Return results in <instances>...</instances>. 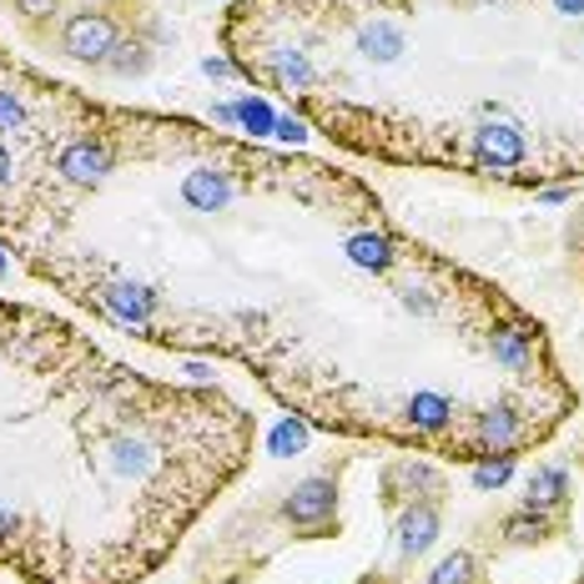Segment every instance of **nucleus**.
I'll return each instance as SVG.
<instances>
[{
  "label": "nucleus",
  "mask_w": 584,
  "mask_h": 584,
  "mask_svg": "<svg viewBox=\"0 0 584 584\" xmlns=\"http://www.w3.org/2000/svg\"><path fill=\"white\" fill-rule=\"evenodd\" d=\"M282 520L303 534H323L338 520V484L333 479H303L282 504Z\"/></svg>",
  "instance_id": "1"
},
{
  "label": "nucleus",
  "mask_w": 584,
  "mask_h": 584,
  "mask_svg": "<svg viewBox=\"0 0 584 584\" xmlns=\"http://www.w3.org/2000/svg\"><path fill=\"white\" fill-rule=\"evenodd\" d=\"M61 51L71 56V61L107 66V56L117 51V21H111L107 11H77L61 26Z\"/></svg>",
  "instance_id": "2"
},
{
  "label": "nucleus",
  "mask_w": 584,
  "mask_h": 584,
  "mask_svg": "<svg viewBox=\"0 0 584 584\" xmlns=\"http://www.w3.org/2000/svg\"><path fill=\"white\" fill-rule=\"evenodd\" d=\"M383 494L409 499V504H433V499L444 494V474L433 464H423V459H399V464H389V474H383Z\"/></svg>",
  "instance_id": "3"
},
{
  "label": "nucleus",
  "mask_w": 584,
  "mask_h": 584,
  "mask_svg": "<svg viewBox=\"0 0 584 584\" xmlns=\"http://www.w3.org/2000/svg\"><path fill=\"white\" fill-rule=\"evenodd\" d=\"M439 540V509L433 504H409L399 520V554L403 560H419L429 544Z\"/></svg>",
  "instance_id": "4"
},
{
  "label": "nucleus",
  "mask_w": 584,
  "mask_h": 584,
  "mask_svg": "<svg viewBox=\"0 0 584 584\" xmlns=\"http://www.w3.org/2000/svg\"><path fill=\"white\" fill-rule=\"evenodd\" d=\"M564 499H570V474L564 469H534V479H530V494H524V509H560Z\"/></svg>",
  "instance_id": "5"
},
{
  "label": "nucleus",
  "mask_w": 584,
  "mask_h": 584,
  "mask_svg": "<svg viewBox=\"0 0 584 584\" xmlns=\"http://www.w3.org/2000/svg\"><path fill=\"white\" fill-rule=\"evenodd\" d=\"M554 534V520L544 509H520V514H509L504 520V540L509 544H540Z\"/></svg>",
  "instance_id": "6"
},
{
  "label": "nucleus",
  "mask_w": 584,
  "mask_h": 584,
  "mask_svg": "<svg viewBox=\"0 0 584 584\" xmlns=\"http://www.w3.org/2000/svg\"><path fill=\"white\" fill-rule=\"evenodd\" d=\"M429 584H479V564H474V554H449V560H439L433 564V574H429Z\"/></svg>",
  "instance_id": "7"
},
{
  "label": "nucleus",
  "mask_w": 584,
  "mask_h": 584,
  "mask_svg": "<svg viewBox=\"0 0 584 584\" xmlns=\"http://www.w3.org/2000/svg\"><path fill=\"white\" fill-rule=\"evenodd\" d=\"M147 61H152V56H147L141 41H117V51L107 56V66L117 71V77H137V71H147Z\"/></svg>",
  "instance_id": "8"
},
{
  "label": "nucleus",
  "mask_w": 584,
  "mask_h": 584,
  "mask_svg": "<svg viewBox=\"0 0 584 584\" xmlns=\"http://www.w3.org/2000/svg\"><path fill=\"white\" fill-rule=\"evenodd\" d=\"M509 474H514V459H499V464H479V469H474V484H479V489H499Z\"/></svg>",
  "instance_id": "9"
},
{
  "label": "nucleus",
  "mask_w": 584,
  "mask_h": 584,
  "mask_svg": "<svg viewBox=\"0 0 584 584\" xmlns=\"http://www.w3.org/2000/svg\"><path fill=\"white\" fill-rule=\"evenodd\" d=\"M56 6H61V0H16V11H21L26 21H51Z\"/></svg>",
  "instance_id": "10"
},
{
  "label": "nucleus",
  "mask_w": 584,
  "mask_h": 584,
  "mask_svg": "<svg viewBox=\"0 0 584 584\" xmlns=\"http://www.w3.org/2000/svg\"><path fill=\"white\" fill-rule=\"evenodd\" d=\"M358 584H379V580H358Z\"/></svg>",
  "instance_id": "11"
},
{
  "label": "nucleus",
  "mask_w": 584,
  "mask_h": 584,
  "mask_svg": "<svg viewBox=\"0 0 584 584\" xmlns=\"http://www.w3.org/2000/svg\"><path fill=\"white\" fill-rule=\"evenodd\" d=\"M0 272H6V258H0Z\"/></svg>",
  "instance_id": "12"
}]
</instances>
